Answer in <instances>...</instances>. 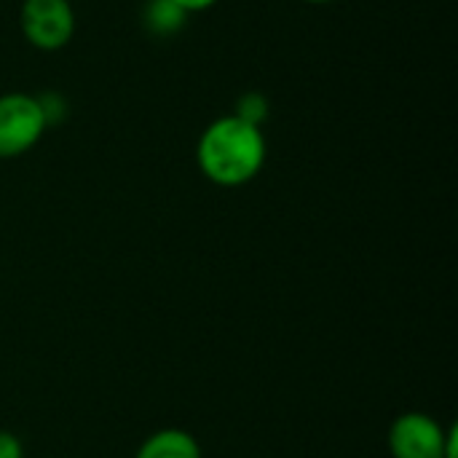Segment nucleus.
Segmentation results:
<instances>
[{"label":"nucleus","mask_w":458,"mask_h":458,"mask_svg":"<svg viewBox=\"0 0 458 458\" xmlns=\"http://www.w3.org/2000/svg\"><path fill=\"white\" fill-rule=\"evenodd\" d=\"M266 161V140L260 126L236 115L217 118L199 140V166L217 185H244Z\"/></svg>","instance_id":"obj_1"},{"label":"nucleus","mask_w":458,"mask_h":458,"mask_svg":"<svg viewBox=\"0 0 458 458\" xmlns=\"http://www.w3.org/2000/svg\"><path fill=\"white\" fill-rule=\"evenodd\" d=\"M389 445L394 458H456V429L445 432L424 413H405L394 421Z\"/></svg>","instance_id":"obj_2"},{"label":"nucleus","mask_w":458,"mask_h":458,"mask_svg":"<svg viewBox=\"0 0 458 458\" xmlns=\"http://www.w3.org/2000/svg\"><path fill=\"white\" fill-rule=\"evenodd\" d=\"M46 131V121L35 97L30 94H5L0 97V158H13L30 150L40 134Z\"/></svg>","instance_id":"obj_3"},{"label":"nucleus","mask_w":458,"mask_h":458,"mask_svg":"<svg viewBox=\"0 0 458 458\" xmlns=\"http://www.w3.org/2000/svg\"><path fill=\"white\" fill-rule=\"evenodd\" d=\"M21 32L32 46L43 51L62 48L75 32V13L70 0H24Z\"/></svg>","instance_id":"obj_4"},{"label":"nucleus","mask_w":458,"mask_h":458,"mask_svg":"<svg viewBox=\"0 0 458 458\" xmlns=\"http://www.w3.org/2000/svg\"><path fill=\"white\" fill-rule=\"evenodd\" d=\"M137 458H201V448L188 432L164 429L145 440Z\"/></svg>","instance_id":"obj_5"},{"label":"nucleus","mask_w":458,"mask_h":458,"mask_svg":"<svg viewBox=\"0 0 458 458\" xmlns=\"http://www.w3.org/2000/svg\"><path fill=\"white\" fill-rule=\"evenodd\" d=\"M188 11H182L174 0H148L142 8V24L150 35L166 38L182 30Z\"/></svg>","instance_id":"obj_6"},{"label":"nucleus","mask_w":458,"mask_h":458,"mask_svg":"<svg viewBox=\"0 0 458 458\" xmlns=\"http://www.w3.org/2000/svg\"><path fill=\"white\" fill-rule=\"evenodd\" d=\"M233 115L252 123V126H260L268 118V99L263 94H258V91H247L244 97H239Z\"/></svg>","instance_id":"obj_7"},{"label":"nucleus","mask_w":458,"mask_h":458,"mask_svg":"<svg viewBox=\"0 0 458 458\" xmlns=\"http://www.w3.org/2000/svg\"><path fill=\"white\" fill-rule=\"evenodd\" d=\"M35 102H38V107H40V115H43V121H46V129L64 121V115H67V102H64V97H62L59 91H43L40 97H35Z\"/></svg>","instance_id":"obj_8"},{"label":"nucleus","mask_w":458,"mask_h":458,"mask_svg":"<svg viewBox=\"0 0 458 458\" xmlns=\"http://www.w3.org/2000/svg\"><path fill=\"white\" fill-rule=\"evenodd\" d=\"M0 458H21V445L11 432H0Z\"/></svg>","instance_id":"obj_9"},{"label":"nucleus","mask_w":458,"mask_h":458,"mask_svg":"<svg viewBox=\"0 0 458 458\" xmlns=\"http://www.w3.org/2000/svg\"><path fill=\"white\" fill-rule=\"evenodd\" d=\"M182 11H204V8H209V5H215L217 0H174Z\"/></svg>","instance_id":"obj_10"},{"label":"nucleus","mask_w":458,"mask_h":458,"mask_svg":"<svg viewBox=\"0 0 458 458\" xmlns=\"http://www.w3.org/2000/svg\"><path fill=\"white\" fill-rule=\"evenodd\" d=\"M309 3H330V0H309Z\"/></svg>","instance_id":"obj_11"}]
</instances>
